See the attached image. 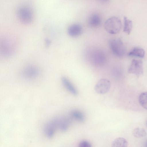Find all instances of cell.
I'll list each match as a JSON object with an SVG mask.
<instances>
[{"label": "cell", "mask_w": 147, "mask_h": 147, "mask_svg": "<svg viewBox=\"0 0 147 147\" xmlns=\"http://www.w3.org/2000/svg\"><path fill=\"white\" fill-rule=\"evenodd\" d=\"M145 52L143 49L136 47L131 50L128 54L129 56H135L140 58H143L144 57Z\"/></svg>", "instance_id": "7c38bea8"}, {"label": "cell", "mask_w": 147, "mask_h": 147, "mask_svg": "<svg viewBox=\"0 0 147 147\" xmlns=\"http://www.w3.org/2000/svg\"><path fill=\"white\" fill-rule=\"evenodd\" d=\"M72 116L80 122L84 121L85 117L84 114L81 111L76 110L73 111L71 113Z\"/></svg>", "instance_id": "ac0fdd59"}, {"label": "cell", "mask_w": 147, "mask_h": 147, "mask_svg": "<svg viewBox=\"0 0 147 147\" xmlns=\"http://www.w3.org/2000/svg\"><path fill=\"white\" fill-rule=\"evenodd\" d=\"M83 29L82 26L77 24H74L70 26L68 28V34L72 37H77L82 33Z\"/></svg>", "instance_id": "9c48e42d"}, {"label": "cell", "mask_w": 147, "mask_h": 147, "mask_svg": "<svg viewBox=\"0 0 147 147\" xmlns=\"http://www.w3.org/2000/svg\"><path fill=\"white\" fill-rule=\"evenodd\" d=\"M146 146L147 147V142H146Z\"/></svg>", "instance_id": "44dd1931"}, {"label": "cell", "mask_w": 147, "mask_h": 147, "mask_svg": "<svg viewBox=\"0 0 147 147\" xmlns=\"http://www.w3.org/2000/svg\"><path fill=\"white\" fill-rule=\"evenodd\" d=\"M100 1L103 2H106L108 1L109 0H100Z\"/></svg>", "instance_id": "ffe728a7"}, {"label": "cell", "mask_w": 147, "mask_h": 147, "mask_svg": "<svg viewBox=\"0 0 147 147\" xmlns=\"http://www.w3.org/2000/svg\"><path fill=\"white\" fill-rule=\"evenodd\" d=\"M111 86L110 80L106 78H102L97 82L94 87V90L97 93L104 94L109 90Z\"/></svg>", "instance_id": "277c9868"}, {"label": "cell", "mask_w": 147, "mask_h": 147, "mask_svg": "<svg viewBox=\"0 0 147 147\" xmlns=\"http://www.w3.org/2000/svg\"><path fill=\"white\" fill-rule=\"evenodd\" d=\"M133 134L136 138H141L146 136L147 133L144 129L137 127L134 129L133 131Z\"/></svg>", "instance_id": "2e32d148"}, {"label": "cell", "mask_w": 147, "mask_h": 147, "mask_svg": "<svg viewBox=\"0 0 147 147\" xmlns=\"http://www.w3.org/2000/svg\"><path fill=\"white\" fill-rule=\"evenodd\" d=\"M139 101L141 105L147 109V92L141 93L139 97Z\"/></svg>", "instance_id": "e0dca14e"}, {"label": "cell", "mask_w": 147, "mask_h": 147, "mask_svg": "<svg viewBox=\"0 0 147 147\" xmlns=\"http://www.w3.org/2000/svg\"></svg>", "instance_id": "7402d4cb"}, {"label": "cell", "mask_w": 147, "mask_h": 147, "mask_svg": "<svg viewBox=\"0 0 147 147\" xmlns=\"http://www.w3.org/2000/svg\"><path fill=\"white\" fill-rule=\"evenodd\" d=\"M1 45L2 52L5 56H9L12 54L13 52L12 46L9 41L5 40L3 41Z\"/></svg>", "instance_id": "30bf717a"}, {"label": "cell", "mask_w": 147, "mask_h": 147, "mask_svg": "<svg viewBox=\"0 0 147 147\" xmlns=\"http://www.w3.org/2000/svg\"><path fill=\"white\" fill-rule=\"evenodd\" d=\"M123 31L129 34L130 33L132 28V22L131 20L126 17L124 18Z\"/></svg>", "instance_id": "9a60e30c"}, {"label": "cell", "mask_w": 147, "mask_h": 147, "mask_svg": "<svg viewBox=\"0 0 147 147\" xmlns=\"http://www.w3.org/2000/svg\"><path fill=\"white\" fill-rule=\"evenodd\" d=\"M88 23L89 25L92 27H96L98 26L101 23L99 16L96 14H93L90 18Z\"/></svg>", "instance_id": "5bb4252c"}, {"label": "cell", "mask_w": 147, "mask_h": 147, "mask_svg": "<svg viewBox=\"0 0 147 147\" xmlns=\"http://www.w3.org/2000/svg\"><path fill=\"white\" fill-rule=\"evenodd\" d=\"M128 142L127 140L123 138L119 137L115 139L112 142L111 146L114 147H127Z\"/></svg>", "instance_id": "4fadbf2b"}, {"label": "cell", "mask_w": 147, "mask_h": 147, "mask_svg": "<svg viewBox=\"0 0 147 147\" xmlns=\"http://www.w3.org/2000/svg\"><path fill=\"white\" fill-rule=\"evenodd\" d=\"M110 48L113 53L119 57H122L125 53V49L122 41L119 39H112L109 40Z\"/></svg>", "instance_id": "3957f363"}, {"label": "cell", "mask_w": 147, "mask_h": 147, "mask_svg": "<svg viewBox=\"0 0 147 147\" xmlns=\"http://www.w3.org/2000/svg\"><path fill=\"white\" fill-rule=\"evenodd\" d=\"M88 57L91 64L97 67L102 66L106 62L105 54L99 49H94L90 51Z\"/></svg>", "instance_id": "6da1fadb"}, {"label": "cell", "mask_w": 147, "mask_h": 147, "mask_svg": "<svg viewBox=\"0 0 147 147\" xmlns=\"http://www.w3.org/2000/svg\"><path fill=\"white\" fill-rule=\"evenodd\" d=\"M59 118H56L49 121L45 125L44 128V133L49 138H52L54 136L56 129L59 127Z\"/></svg>", "instance_id": "8992f818"}, {"label": "cell", "mask_w": 147, "mask_h": 147, "mask_svg": "<svg viewBox=\"0 0 147 147\" xmlns=\"http://www.w3.org/2000/svg\"><path fill=\"white\" fill-rule=\"evenodd\" d=\"M22 73L24 78L32 79L38 76L40 74V71L37 67L34 65H29L23 69Z\"/></svg>", "instance_id": "ba28073f"}, {"label": "cell", "mask_w": 147, "mask_h": 147, "mask_svg": "<svg viewBox=\"0 0 147 147\" xmlns=\"http://www.w3.org/2000/svg\"><path fill=\"white\" fill-rule=\"evenodd\" d=\"M61 81L65 88L72 94L74 95L78 94L77 90L67 78L63 77L61 78Z\"/></svg>", "instance_id": "8fae6325"}, {"label": "cell", "mask_w": 147, "mask_h": 147, "mask_svg": "<svg viewBox=\"0 0 147 147\" xmlns=\"http://www.w3.org/2000/svg\"><path fill=\"white\" fill-rule=\"evenodd\" d=\"M18 15L20 20L24 24H29L32 20V12L27 7H24L20 8L18 11Z\"/></svg>", "instance_id": "5b68a950"}, {"label": "cell", "mask_w": 147, "mask_h": 147, "mask_svg": "<svg viewBox=\"0 0 147 147\" xmlns=\"http://www.w3.org/2000/svg\"><path fill=\"white\" fill-rule=\"evenodd\" d=\"M128 71L129 73L134 74L137 77L141 76L143 73V62L140 60H133Z\"/></svg>", "instance_id": "52a82bcc"}, {"label": "cell", "mask_w": 147, "mask_h": 147, "mask_svg": "<svg viewBox=\"0 0 147 147\" xmlns=\"http://www.w3.org/2000/svg\"><path fill=\"white\" fill-rule=\"evenodd\" d=\"M79 147H91V144L90 142L86 140H82L81 141L78 145Z\"/></svg>", "instance_id": "d6986e66"}, {"label": "cell", "mask_w": 147, "mask_h": 147, "mask_svg": "<svg viewBox=\"0 0 147 147\" xmlns=\"http://www.w3.org/2000/svg\"><path fill=\"white\" fill-rule=\"evenodd\" d=\"M104 28L105 30L111 34L119 33L122 27L121 20L117 17L113 16L108 19L105 22Z\"/></svg>", "instance_id": "7a4b0ae2"}]
</instances>
